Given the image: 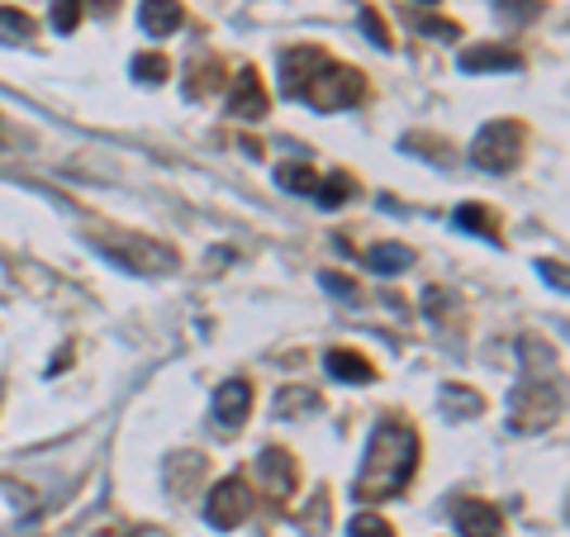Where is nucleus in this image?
I'll return each mask as SVG.
<instances>
[{
  "instance_id": "f257e3e1",
  "label": "nucleus",
  "mask_w": 570,
  "mask_h": 537,
  "mask_svg": "<svg viewBox=\"0 0 570 537\" xmlns=\"http://www.w3.org/2000/svg\"><path fill=\"white\" fill-rule=\"evenodd\" d=\"M418 466V433L404 419H380L371 429L366 461L357 471V499H394Z\"/></svg>"
},
{
  "instance_id": "f03ea898",
  "label": "nucleus",
  "mask_w": 570,
  "mask_h": 537,
  "mask_svg": "<svg viewBox=\"0 0 570 537\" xmlns=\"http://www.w3.org/2000/svg\"><path fill=\"white\" fill-rule=\"evenodd\" d=\"M91 247L105 261H115L124 271H143V277H163V271L177 267V253L167 243L147 239V233L133 229H115V233H91Z\"/></svg>"
},
{
  "instance_id": "7ed1b4c3",
  "label": "nucleus",
  "mask_w": 570,
  "mask_h": 537,
  "mask_svg": "<svg viewBox=\"0 0 570 537\" xmlns=\"http://www.w3.org/2000/svg\"><path fill=\"white\" fill-rule=\"evenodd\" d=\"M561 419V391H552V381H528L509 395V429L518 433H537L547 423Z\"/></svg>"
},
{
  "instance_id": "20e7f679",
  "label": "nucleus",
  "mask_w": 570,
  "mask_h": 537,
  "mask_svg": "<svg viewBox=\"0 0 570 537\" xmlns=\"http://www.w3.org/2000/svg\"><path fill=\"white\" fill-rule=\"evenodd\" d=\"M518 153H523V129H518L514 119H490L485 129L476 133V143H470V157L485 171H509Z\"/></svg>"
},
{
  "instance_id": "39448f33",
  "label": "nucleus",
  "mask_w": 570,
  "mask_h": 537,
  "mask_svg": "<svg viewBox=\"0 0 570 537\" xmlns=\"http://www.w3.org/2000/svg\"><path fill=\"white\" fill-rule=\"evenodd\" d=\"M300 100H309L314 110H347L362 100V77L352 67H319Z\"/></svg>"
},
{
  "instance_id": "423d86ee",
  "label": "nucleus",
  "mask_w": 570,
  "mask_h": 537,
  "mask_svg": "<svg viewBox=\"0 0 570 537\" xmlns=\"http://www.w3.org/2000/svg\"><path fill=\"white\" fill-rule=\"evenodd\" d=\"M247 509H252V490H247L243 476H224L205 499V519H209V528H219V533L238 528L247 519Z\"/></svg>"
},
{
  "instance_id": "0eeeda50",
  "label": "nucleus",
  "mask_w": 570,
  "mask_h": 537,
  "mask_svg": "<svg viewBox=\"0 0 570 537\" xmlns=\"http://www.w3.org/2000/svg\"><path fill=\"white\" fill-rule=\"evenodd\" d=\"M319 67H328V53H324V48H314V43L285 48V53H281V91L290 95V100H300L305 86L314 81Z\"/></svg>"
},
{
  "instance_id": "6e6552de",
  "label": "nucleus",
  "mask_w": 570,
  "mask_h": 537,
  "mask_svg": "<svg viewBox=\"0 0 570 537\" xmlns=\"http://www.w3.org/2000/svg\"><path fill=\"white\" fill-rule=\"evenodd\" d=\"M229 115L233 119H267V91H262V77H257L252 67H243L238 77H233V91H229Z\"/></svg>"
},
{
  "instance_id": "1a4fd4ad",
  "label": "nucleus",
  "mask_w": 570,
  "mask_h": 537,
  "mask_svg": "<svg viewBox=\"0 0 570 537\" xmlns=\"http://www.w3.org/2000/svg\"><path fill=\"white\" fill-rule=\"evenodd\" d=\"M456 519V533L462 537H500L504 533V514L485 499H462V504L452 509Z\"/></svg>"
},
{
  "instance_id": "9d476101",
  "label": "nucleus",
  "mask_w": 570,
  "mask_h": 537,
  "mask_svg": "<svg viewBox=\"0 0 570 537\" xmlns=\"http://www.w3.org/2000/svg\"><path fill=\"white\" fill-rule=\"evenodd\" d=\"M257 476H262L271 499L295 495V461H290V452H281V447H267V452L257 457Z\"/></svg>"
},
{
  "instance_id": "9b49d317",
  "label": "nucleus",
  "mask_w": 570,
  "mask_h": 537,
  "mask_svg": "<svg viewBox=\"0 0 570 537\" xmlns=\"http://www.w3.org/2000/svg\"><path fill=\"white\" fill-rule=\"evenodd\" d=\"M247 409H252V385L247 381H224L215 391V419H219V429H238V423L247 419Z\"/></svg>"
},
{
  "instance_id": "f8f14e48",
  "label": "nucleus",
  "mask_w": 570,
  "mask_h": 537,
  "mask_svg": "<svg viewBox=\"0 0 570 537\" xmlns=\"http://www.w3.org/2000/svg\"><path fill=\"white\" fill-rule=\"evenodd\" d=\"M181 5L177 0H143L139 5V24H143V34L147 39H171V34L181 29Z\"/></svg>"
},
{
  "instance_id": "ddd939ff",
  "label": "nucleus",
  "mask_w": 570,
  "mask_h": 537,
  "mask_svg": "<svg viewBox=\"0 0 570 537\" xmlns=\"http://www.w3.org/2000/svg\"><path fill=\"white\" fill-rule=\"evenodd\" d=\"M523 67V57L514 53V48H500V43H480V48H466L462 53V72H518Z\"/></svg>"
},
{
  "instance_id": "4468645a",
  "label": "nucleus",
  "mask_w": 570,
  "mask_h": 537,
  "mask_svg": "<svg viewBox=\"0 0 570 537\" xmlns=\"http://www.w3.org/2000/svg\"><path fill=\"white\" fill-rule=\"evenodd\" d=\"M324 367H328V376L342 381V385H371V381H376L371 361H362L357 353H347V347H333V353H324Z\"/></svg>"
},
{
  "instance_id": "2eb2a0df",
  "label": "nucleus",
  "mask_w": 570,
  "mask_h": 537,
  "mask_svg": "<svg viewBox=\"0 0 570 537\" xmlns=\"http://www.w3.org/2000/svg\"><path fill=\"white\" fill-rule=\"evenodd\" d=\"M366 267L376 271V277H394V271H409L414 267V247H404V243H376L366 253Z\"/></svg>"
},
{
  "instance_id": "dca6fc26",
  "label": "nucleus",
  "mask_w": 570,
  "mask_h": 537,
  "mask_svg": "<svg viewBox=\"0 0 570 537\" xmlns=\"http://www.w3.org/2000/svg\"><path fill=\"white\" fill-rule=\"evenodd\" d=\"M438 405L448 409V419H476L480 409H485V399H480L476 391H466V385H442Z\"/></svg>"
},
{
  "instance_id": "f3484780",
  "label": "nucleus",
  "mask_w": 570,
  "mask_h": 537,
  "mask_svg": "<svg viewBox=\"0 0 570 537\" xmlns=\"http://www.w3.org/2000/svg\"><path fill=\"white\" fill-rule=\"evenodd\" d=\"M324 405L319 391H305V385H290V391L276 395V419H295V414H314V409Z\"/></svg>"
},
{
  "instance_id": "a211bd4d",
  "label": "nucleus",
  "mask_w": 570,
  "mask_h": 537,
  "mask_svg": "<svg viewBox=\"0 0 570 537\" xmlns=\"http://www.w3.org/2000/svg\"><path fill=\"white\" fill-rule=\"evenodd\" d=\"M456 229H466V233H480V239L500 243V223H494V215H490L485 205H462V209H456Z\"/></svg>"
},
{
  "instance_id": "6ab92c4d",
  "label": "nucleus",
  "mask_w": 570,
  "mask_h": 537,
  "mask_svg": "<svg viewBox=\"0 0 570 537\" xmlns=\"http://www.w3.org/2000/svg\"><path fill=\"white\" fill-rule=\"evenodd\" d=\"M29 39H34V20L15 5L0 10V43H29Z\"/></svg>"
},
{
  "instance_id": "aec40b11",
  "label": "nucleus",
  "mask_w": 570,
  "mask_h": 537,
  "mask_svg": "<svg viewBox=\"0 0 570 537\" xmlns=\"http://www.w3.org/2000/svg\"><path fill=\"white\" fill-rule=\"evenodd\" d=\"M314 200H319V205H324V209H338V205H347V200H352V177H342V171H338V177L319 181V186H314Z\"/></svg>"
},
{
  "instance_id": "412c9836",
  "label": "nucleus",
  "mask_w": 570,
  "mask_h": 537,
  "mask_svg": "<svg viewBox=\"0 0 570 537\" xmlns=\"http://www.w3.org/2000/svg\"><path fill=\"white\" fill-rule=\"evenodd\" d=\"M133 77L147 81V86H157V81L171 77V62L157 57V53H139V57H133Z\"/></svg>"
},
{
  "instance_id": "4be33fe9",
  "label": "nucleus",
  "mask_w": 570,
  "mask_h": 537,
  "mask_svg": "<svg viewBox=\"0 0 570 537\" xmlns=\"http://www.w3.org/2000/svg\"><path fill=\"white\" fill-rule=\"evenodd\" d=\"M276 181L285 186V191H295V195H314V186H319V177L309 167H281Z\"/></svg>"
},
{
  "instance_id": "5701e85b",
  "label": "nucleus",
  "mask_w": 570,
  "mask_h": 537,
  "mask_svg": "<svg viewBox=\"0 0 570 537\" xmlns=\"http://www.w3.org/2000/svg\"><path fill=\"white\" fill-rule=\"evenodd\" d=\"M81 24V0H53V29L72 34Z\"/></svg>"
},
{
  "instance_id": "b1692460",
  "label": "nucleus",
  "mask_w": 570,
  "mask_h": 537,
  "mask_svg": "<svg viewBox=\"0 0 570 537\" xmlns=\"http://www.w3.org/2000/svg\"><path fill=\"white\" fill-rule=\"evenodd\" d=\"M352 537H394V528L380 514H357L352 519Z\"/></svg>"
},
{
  "instance_id": "393cba45",
  "label": "nucleus",
  "mask_w": 570,
  "mask_h": 537,
  "mask_svg": "<svg viewBox=\"0 0 570 537\" xmlns=\"http://www.w3.org/2000/svg\"><path fill=\"white\" fill-rule=\"evenodd\" d=\"M362 24H366V34H371V43H376V48H390V43H394L390 29H386V20H380L371 5H362Z\"/></svg>"
},
{
  "instance_id": "a878e982",
  "label": "nucleus",
  "mask_w": 570,
  "mask_h": 537,
  "mask_svg": "<svg viewBox=\"0 0 570 537\" xmlns=\"http://www.w3.org/2000/svg\"><path fill=\"white\" fill-rule=\"evenodd\" d=\"M300 523H305V528H309V533H319V528H328V499H324V495H319V499H314V504H309V509H305V514H300Z\"/></svg>"
},
{
  "instance_id": "bb28decb",
  "label": "nucleus",
  "mask_w": 570,
  "mask_h": 537,
  "mask_svg": "<svg viewBox=\"0 0 570 537\" xmlns=\"http://www.w3.org/2000/svg\"><path fill=\"white\" fill-rule=\"evenodd\" d=\"M319 285H324L328 295H342V299H352V295H357V285L347 281V277H338V271H324V277H319Z\"/></svg>"
},
{
  "instance_id": "cd10ccee",
  "label": "nucleus",
  "mask_w": 570,
  "mask_h": 537,
  "mask_svg": "<svg viewBox=\"0 0 570 537\" xmlns=\"http://www.w3.org/2000/svg\"><path fill=\"white\" fill-rule=\"evenodd\" d=\"M418 29H424V34H442V39H456V24H448V20H418Z\"/></svg>"
},
{
  "instance_id": "c85d7f7f",
  "label": "nucleus",
  "mask_w": 570,
  "mask_h": 537,
  "mask_svg": "<svg viewBox=\"0 0 570 537\" xmlns=\"http://www.w3.org/2000/svg\"><path fill=\"white\" fill-rule=\"evenodd\" d=\"M542 277H547L556 291H566V271H561V261H542Z\"/></svg>"
},
{
  "instance_id": "c756f323",
  "label": "nucleus",
  "mask_w": 570,
  "mask_h": 537,
  "mask_svg": "<svg viewBox=\"0 0 570 537\" xmlns=\"http://www.w3.org/2000/svg\"><path fill=\"white\" fill-rule=\"evenodd\" d=\"M424 5H438V0H424Z\"/></svg>"
}]
</instances>
